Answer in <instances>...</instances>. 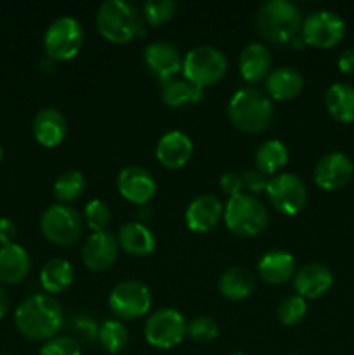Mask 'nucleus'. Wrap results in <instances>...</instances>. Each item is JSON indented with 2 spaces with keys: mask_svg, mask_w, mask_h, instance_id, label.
<instances>
[{
  "mask_svg": "<svg viewBox=\"0 0 354 355\" xmlns=\"http://www.w3.org/2000/svg\"><path fill=\"white\" fill-rule=\"evenodd\" d=\"M226 71H228V59L224 52L210 45L191 49L183 59L184 78L200 89L221 82Z\"/></svg>",
  "mask_w": 354,
  "mask_h": 355,
  "instance_id": "6",
  "label": "nucleus"
},
{
  "mask_svg": "<svg viewBox=\"0 0 354 355\" xmlns=\"http://www.w3.org/2000/svg\"><path fill=\"white\" fill-rule=\"evenodd\" d=\"M302 12L290 0H269L259 7L255 16L257 31L276 45L292 44L302 30Z\"/></svg>",
  "mask_w": 354,
  "mask_h": 355,
  "instance_id": "3",
  "label": "nucleus"
},
{
  "mask_svg": "<svg viewBox=\"0 0 354 355\" xmlns=\"http://www.w3.org/2000/svg\"><path fill=\"white\" fill-rule=\"evenodd\" d=\"M117 189L124 200L132 205L148 203L156 193L155 177L146 168L137 165H128L118 172L117 177Z\"/></svg>",
  "mask_w": 354,
  "mask_h": 355,
  "instance_id": "15",
  "label": "nucleus"
},
{
  "mask_svg": "<svg viewBox=\"0 0 354 355\" xmlns=\"http://www.w3.org/2000/svg\"><path fill=\"white\" fill-rule=\"evenodd\" d=\"M0 355H10V354H0Z\"/></svg>",
  "mask_w": 354,
  "mask_h": 355,
  "instance_id": "45",
  "label": "nucleus"
},
{
  "mask_svg": "<svg viewBox=\"0 0 354 355\" xmlns=\"http://www.w3.org/2000/svg\"><path fill=\"white\" fill-rule=\"evenodd\" d=\"M354 175V163L340 151L326 153L314 166L316 186L325 191H337L347 186Z\"/></svg>",
  "mask_w": 354,
  "mask_h": 355,
  "instance_id": "13",
  "label": "nucleus"
},
{
  "mask_svg": "<svg viewBox=\"0 0 354 355\" xmlns=\"http://www.w3.org/2000/svg\"><path fill=\"white\" fill-rule=\"evenodd\" d=\"M255 288L253 274L245 267H229L219 277V291L224 298L231 302H242L250 297Z\"/></svg>",
  "mask_w": 354,
  "mask_h": 355,
  "instance_id": "27",
  "label": "nucleus"
},
{
  "mask_svg": "<svg viewBox=\"0 0 354 355\" xmlns=\"http://www.w3.org/2000/svg\"><path fill=\"white\" fill-rule=\"evenodd\" d=\"M224 217V205L215 194H200L186 208L184 220L189 231L203 232L212 231Z\"/></svg>",
  "mask_w": 354,
  "mask_h": 355,
  "instance_id": "17",
  "label": "nucleus"
},
{
  "mask_svg": "<svg viewBox=\"0 0 354 355\" xmlns=\"http://www.w3.org/2000/svg\"><path fill=\"white\" fill-rule=\"evenodd\" d=\"M85 184V177H83L82 172H78V170H66L65 173H61L56 179L52 191H54L56 200L61 205L73 203V201H76L83 194Z\"/></svg>",
  "mask_w": 354,
  "mask_h": 355,
  "instance_id": "32",
  "label": "nucleus"
},
{
  "mask_svg": "<svg viewBox=\"0 0 354 355\" xmlns=\"http://www.w3.org/2000/svg\"><path fill=\"white\" fill-rule=\"evenodd\" d=\"M294 290L295 295L302 297L304 300L319 298L332 288L333 274L323 263L309 262L302 266L294 276Z\"/></svg>",
  "mask_w": 354,
  "mask_h": 355,
  "instance_id": "18",
  "label": "nucleus"
},
{
  "mask_svg": "<svg viewBox=\"0 0 354 355\" xmlns=\"http://www.w3.org/2000/svg\"><path fill=\"white\" fill-rule=\"evenodd\" d=\"M267 198L280 214L294 217L307 205V187L295 173H278L267 180Z\"/></svg>",
  "mask_w": 354,
  "mask_h": 355,
  "instance_id": "12",
  "label": "nucleus"
},
{
  "mask_svg": "<svg viewBox=\"0 0 354 355\" xmlns=\"http://www.w3.org/2000/svg\"><path fill=\"white\" fill-rule=\"evenodd\" d=\"M219 333H221L219 324L215 322V319L208 318V315H198L193 321L187 322V336L201 345L214 342Z\"/></svg>",
  "mask_w": 354,
  "mask_h": 355,
  "instance_id": "36",
  "label": "nucleus"
},
{
  "mask_svg": "<svg viewBox=\"0 0 354 355\" xmlns=\"http://www.w3.org/2000/svg\"><path fill=\"white\" fill-rule=\"evenodd\" d=\"M151 291L141 281H124L111 290L108 304L117 319H139L144 318L151 309Z\"/></svg>",
  "mask_w": 354,
  "mask_h": 355,
  "instance_id": "10",
  "label": "nucleus"
},
{
  "mask_svg": "<svg viewBox=\"0 0 354 355\" xmlns=\"http://www.w3.org/2000/svg\"><path fill=\"white\" fill-rule=\"evenodd\" d=\"M69 328L75 333L76 338L83 343L97 342V335H99V326L94 321V318L87 314H76L69 319ZM76 340V342H78Z\"/></svg>",
  "mask_w": 354,
  "mask_h": 355,
  "instance_id": "37",
  "label": "nucleus"
},
{
  "mask_svg": "<svg viewBox=\"0 0 354 355\" xmlns=\"http://www.w3.org/2000/svg\"><path fill=\"white\" fill-rule=\"evenodd\" d=\"M40 355H82V349L71 336H54L44 343Z\"/></svg>",
  "mask_w": 354,
  "mask_h": 355,
  "instance_id": "38",
  "label": "nucleus"
},
{
  "mask_svg": "<svg viewBox=\"0 0 354 355\" xmlns=\"http://www.w3.org/2000/svg\"><path fill=\"white\" fill-rule=\"evenodd\" d=\"M288 163V149L278 139H269L262 142L255 151V166L257 172L262 173L264 177L278 175L280 170L285 168Z\"/></svg>",
  "mask_w": 354,
  "mask_h": 355,
  "instance_id": "29",
  "label": "nucleus"
},
{
  "mask_svg": "<svg viewBox=\"0 0 354 355\" xmlns=\"http://www.w3.org/2000/svg\"><path fill=\"white\" fill-rule=\"evenodd\" d=\"M337 64H339V69L342 73H346V75H354V47L346 49V51L339 55Z\"/></svg>",
  "mask_w": 354,
  "mask_h": 355,
  "instance_id": "42",
  "label": "nucleus"
},
{
  "mask_svg": "<svg viewBox=\"0 0 354 355\" xmlns=\"http://www.w3.org/2000/svg\"><path fill=\"white\" fill-rule=\"evenodd\" d=\"M273 116V101L257 87H243L236 90L228 103L229 121L245 134H260L267 130Z\"/></svg>",
  "mask_w": 354,
  "mask_h": 355,
  "instance_id": "2",
  "label": "nucleus"
},
{
  "mask_svg": "<svg viewBox=\"0 0 354 355\" xmlns=\"http://www.w3.org/2000/svg\"><path fill=\"white\" fill-rule=\"evenodd\" d=\"M17 236V229L14 222L7 217H0V246L12 245Z\"/></svg>",
  "mask_w": 354,
  "mask_h": 355,
  "instance_id": "41",
  "label": "nucleus"
},
{
  "mask_svg": "<svg viewBox=\"0 0 354 355\" xmlns=\"http://www.w3.org/2000/svg\"><path fill=\"white\" fill-rule=\"evenodd\" d=\"M259 276L269 284H285L297 272L294 255L283 250H269L259 260Z\"/></svg>",
  "mask_w": 354,
  "mask_h": 355,
  "instance_id": "24",
  "label": "nucleus"
},
{
  "mask_svg": "<svg viewBox=\"0 0 354 355\" xmlns=\"http://www.w3.org/2000/svg\"><path fill=\"white\" fill-rule=\"evenodd\" d=\"M346 35V21L333 10H314L302 23L301 37L305 45L316 49H332Z\"/></svg>",
  "mask_w": 354,
  "mask_h": 355,
  "instance_id": "11",
  "label": "nucleus"
},
{
  "mask_svg": "<svg viewBox=\"0 0 354 355\" xmlns=\"http://www.w3.org/2000/svg\"><path fill=\"white\" fill-rule=\"evenodd\" d=\"M73 279H75V269L66 259H51L40 270V284L47 295L62 293L71 286Z\"/></svg>",
  "mask_w": 354,
  "mask_h": 355,
  "instance_id": "28",
  "label": "nucleus"
},
{
  "mask_svg": "<svg viewBox=\"0 0 354 355\" xmlns=\"http://www.w3.org/2000/svg\"><path fill=\"white\" fill-rule=\"evenodd\" d=\"M307 314V304L298 295L285 297L278 305V319L285 326H295L302 322V319Z\"/></svg>",
  "mask_w": 354,
  "mask_h": 355,
  "instance_id": "35",
  "label": "nucleus"
},
{
  "mask_svg": "<svg viewBox=\"0 0 354 355\" xmlns=\"http://www.w3.org/2000/svg\"><path fill=\"white\" fill-rule=\"evenodd\" d=\"M176 9L177 6L172 0H148L142 6V19L149 26H162L172 19Z\"/></svg>",
  "mask_w": 354,
  "mask_h": 355,
  "instance_id": "33",
  "label": "nucleus"
},
{
  "mask_svg": "<svg viewBox=\"0 0 354 355\" xmlns=\"http://www.w3.org/2000/svg\"><path fill=\"white\" fill-rule=\"evenodd\" d=\"M97 342L108 354H120L128 345V331L120 319H108L99 326Z\"/></svg>",
  "mask_w": 354,
  "mask_h": 355,
  "instance_id": "31",
  "label": "nucleus"
},
{
  "mask_svg": "<svg viewBox=\"0 0 354 355\" xmlns=\"http://www.w3.org/2000/svg\"><path fill=\"white\" fill-rule=\"evenodd\" d=\"M117 239L120 248L132 257L151 255L156 248L155 234L142 222H125L118 229Z\"/></svg>",
  "mask_w": 354,
  "mask_h": 355,
  "instance_id": "23",
  "label": "nucleus"
},
{
  "mask_svg": "<svg viewBox=\"0 0 354 355\" xmlns=\"http://www.w3.org/2000/svg\"><path fill=\"white\" fill-rule=\"evenodd\" d=\"M33 135L44 148H56L61 144L68 132V123L61 111L56 107H45L33 118Z\"/></svg>",
  "mask_w": 354,
  "mask_h": 355,
  "instance_id": "21",
  "label": "nucleus"
},
{
  "mask_svg": "<svg viewBox=\"0 0 354 355\" xmlns=\"http://www.w3.org/2000/svg\"><path fill=\"white\" fill-rule=\"evenodd\" d=\"M242 175V182H243V189L248 191L250 194H257L260 191H266L267 187V177H264L262 173L257 172V170H245V172L239 173Z\"/></svg>",
  "mask_w": 354,
  "mask_h": 355,
  "instance_id": "39",
  "label": "nucleus"
},
{
  "mask_svg": "<svg viewBox=\"0 0 354 355\" xmlns=\"http://www.w3.org/2000/svg\"><path fill=\"white\" fill-rule=\"evenodd\" d=\"M219 186L224 194H228L229 198L236 196V194H242L243 191V182L242 175L236 172H226L224 175L219 179Z\"/></svg>",
  "mask_w": 354,
  "mask_h": 355,
  "instance_id": "40",
  "label": "nucleus"
},
{
  "mask_svg": "<svg viewBox=\"0 0 354 355\" xmlns=\"http://www.w3.org/2000/svg\"><path fill=\"white\" fill-rule=\"evenodd\" d=\"M111 220V210L106 201L90 200L83 208V222L92 232L108 231Z\"/></svg>",
  "mask_w": 354,
  "mask_h": 355,
  "instance_id": "34",
  "label": "nucleus"
},
{
  "mask_svg": "<svg viewBox=\"0 0 354 355\" xmlns=\"http://www.w3.org/2000/svg\"><path fill=\"white\" fill-rule=\"evenodd\" d=\"M304 90V76L294 66L273 69L266 78V94L271 101H292Z\"/></svg>",
  "mask_w": 354,
  "mask_h": 355,
  "instance_id": "22",
  "label": "nucleus"
},
{
  "mask_svg": "<svg viewBox=\"0 0 354 355\" xmlns=\"http://www.w3.org/2000/svg\"><path fill=\"white\" fill-rule=\"evenodd\" d=\"M201 96H203V89L193 85L186 78L169 80V82L162 83V90H160L162 103L169 107H183L189 106V104H196L201 101Z\"/></svg>",
  "mask_w": 354,
  "mask_h": 355,
  "instance_id": "30",
  "label": "nucleus"
},
{
  "mask_svg": "<svg viewBox=\"0 0 354 355\" xmlns=\"http://www.w3.org/2000/svg\"><path fill=\"white\" fill-rule=\"evenodd\" d=\"M14 322L24 338L47 342L65 326V311L52 295H33L21 302L14 314Z\"/></svg>",
  "mask_w": 354,
  "mask_h": 355,
  "instance_id": "1",
  "label": "nucleus"
},
{
  "mask_svg": "<svg viewBox=\"0 0 354 355\" xmlns=\"http://www.w3.org/2000/svg\"><path fill=\"white\" fill-rule=\"evenodd\" d=\"M82 45V24L71 16H62L52 21L44 35L45 54L52 61H69V59L76 58Z\"/></svg>",
  "mask_w": 354,
  "mask_h": 355,
  "instance_id": "7",
  "label": "nucleus"
},
{
  "mask_svg": "<svg viewBox=\"0 0 354 355\" xmlns=\"http://www.w3.org/2000/svg\"><path fill=\"white\" fill-rule=\"evenodd\" d=\"M83 218L68 205H52L42 214L40 231L49 243L56 246H71L78 241Z\"/></svg>",
  "mask_w": 354,
  "mask_h": 355,
  "instance_id": "9",
  "label": "nucleus"
},
{
  "mask_svg": "<svg viewBox=\"0 0 354 355\" xmlns=\"http://www.w3.org/2000/svg\"><path fill=\"white\" fill-rule=\"evenodd\" d=\"M142 14L127 0H108L101 3L96 24L101 37L111 44H128L142 33Z\"/></svg>",
  "mask_w": 354,
  "mask_h": 355,
  "instance_id": "4",
  "label": "nucleus"
},
{
  "mask_svg": "<svg viewBox=\"0 0 354 355\" xmlns=\"http://www.w3.org/2000/svg\"><path fill=\"white\" fill-rule=\"evenodd\" d=\"M2 156H3V151H2V148H0V162H2Z\"/></svg>",
  "mask_w": 354,
  "mask_h": 355,
  "instance_id": "44",
  "label": "nucleus"
},
{
  "mask_svg": "<svg viewBox=\"0 0 354 355\" xmlns=\"http://www.w3.org/2000/svg\"><path fill=\"white\" fill-rule=\"evenodd\" d=\"M193 156V141L180 130L167 132L156 144V159L169 170H179Z\"/></svg>",
  "mask_w": 354,
  "mask_h": 355,
  "instance_id": "19",
  "label": "nucleus"
},
{
  "mask_svg": "<svg viewBox=\"0 0 354 355\" xmlns=\"http://www.w3.org/2000/svg\"><path fill=\"white\" fill-rule=\"evenodd\" d=\"M118 252H120V245H118L117 234L111 231L92 232L82 246V262L87 269L101 272L113 266Z\"/></svg>",
  "mask_w": 354,
  "mask_h": 355,
  "instance_id": "16",
  "label": "nucleus"
},
{
  "mask_svg": "<svg viewBox=\"0 0 354 355\" xmlns=\"http://www.w3.org/2000/svg\"><path fill=\"white\" fill-rule=\"evenodd\" d=\"M144 64L160 83H165L176 78L177 73L183 69V58H180L179 49L174 44L165 40H156L146 45Z\"/></svg>",
  "mask_w": 354,
  "mask_h": 355,
  "instance_id": "14",
  "label": "nucleus"
},
{
  "mask_svg": "<svg viewBox=\"0 0 354 355\" xmlns=\"http://www.w3.org/2000/svg\"><path fill=\"white\" fill-rule=\"evenodd\" d=\"M325 107L333 120L340 123L354 121V87L346 82H335L326 89Z\"/></svg>",
  "mask_w": 354,
  "mask_h": 355,
  "instance_id": "26",
  "label": "nucleus"
},
{
  "mask_svg": "<svg viewBox=\"0 0 354 355\" xmlns=\"http://www.w3.org/2000/svg\"><path fill=\"white\" fill-rule=\"evenodd\" d=\"M222 218L233 234L239 238H255L266 231L269 224V211L259 198L242 193L229 198Z\"/></svg>",
  "mask_w": 354,
  "mask_h": 355,
  "instance_id": "5",
  "label": "nucleus"
},
{
  "mask_svg": "<svg viewBox=\"0 0 354 355\" xmlns=\"http://www.w3.org/2000/svg\"><path fill=\"white\" fill-rule=\"evenodd\" d=\"M187 336V322L176 309H160L144 322V338L151 347L169 350L180 345Z\"/></svg>",
  "mask_w": 354,
  "mask_h": 355,
  "instance_id": "8",
  "label": "nucleus"
},
{
  "mask_svg": "<svg viewBox=\"0 0 354 355\" xmlns=\"http://www.w3.org/2000/svg\"><path fill=\"white\" fill-rule=\"evenodd\" d=\"M7 311H9V297L3 291V288L0 286V319L7 314Z\"/></svg>",
  "mask_w": 354,
  "mask_h": 355,
  "instance_id": "43",
  "label": "nucleus"
},
{
  "mask_svg": "<svg viewBox=\"0 0 354 355\" xmlns=\"http://www.w3.org/2000/svg\"><path fill=\"white\" fill-rule=\"evenodd\" d=\"M31 259L17 243L0 246V281L6 284H19L30 274Z\"/></svg>",
  "mask_w": 354,
  "mask_h": 355,
  "instance_id": "25",
  "label": "nucleus"
},
{
  "mask_svg": "<svg viewBox=\"0 0 354 355\" xmlns=\"http://www.w3.org/2000/svg\"><path fill=\"white\" fill-rule=\"evenodd\" d=\"M239 75L246 83H259L269 76L273 68V55L271 51L260 42L248 44L242 51L238 59Z\"/></svg>",
  "mask_w": 354,
  "mask_h": 355,
  "instance_id": "20",
  "label": "nucleus"
}]
</instances>
